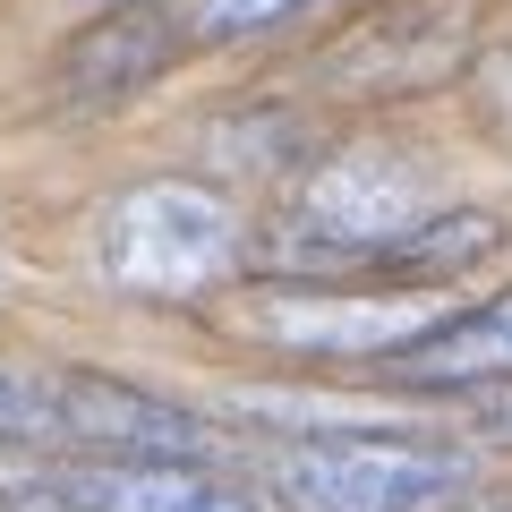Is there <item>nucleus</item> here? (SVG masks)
<instances>
[{
  "mask_svg": "<svg viewBox=\"0 0 512 512\" xmlns=\"http://www.w3.org/2000/svg\"><path fill=\"white\" fill-rule=\"evenodd\" d=\"M248 265V222L214 180H137L94 214V274L120 299H205Z\"/></svg>",
  "mask_w": 512,
  "mask_h": 512,
  "instance_id": "1",
  "label": "nucleus"
},
{
  "mask_svg": "<svg viewBox=\"0 0 512 512\" xmlns=\"http://www.w3.org/2000/svg\"><path fill=\"white\" fill-rule=\"evenodd\" d=\"M427 214V171L393 146H342L299 180L282 222L265 231V265L282 282H359L367 256L393 248Z\"/></svg>",
  "mask_w": 512,
  "mask_h": 512,
  "instance_id": "2",
  "label": "nucleus"
},
{
  "mask_svg": "<svg viewBox=\"0 0 512 512\" xmlns=\"http://www.w3.org/2000/svg\"><path fill=\"white\" fill-rule=\"evenodd\" d=\"M265 478L291 512H436L470 495V453L427 436H367V427H316L265 453Z\"/></svg>",
  "mask_w": 512,
  "mask_h": 512,
  "instance_id": "3",
  "label": "nucleus"
},
{
  "mask_svg": "<svg viewBox=\"0 0 512 512\" xmlns=\"http://www.w3.org/2000/svg\"><path fill=\"white\" fill-rule=\"evenodd\" d=\"M444 316L436 291H333V282H282V291L248 299V325L291 359H393Z\"/></svg>",
  "mask_w": 512,
  "mask_h": 512,
  "instance_id": "4",
  "label": "nucleus"
},
{
  "mask_svg": "<svg viewBox=\"0 0 512 512\" xmlns=\"http://www.w3.org/2000/svg\"><path fill=\"white\" fill-rule=\"evenodd\" d=\"M43 384H52V410H60V444H77V453H111V461H214L222 453V436L197 410L163 402L128 376L60 367Z\"/></svg>",
  "mask_w": 512,
  "mask_h": 512,
  "instance_id": "5",
  "label": "nucleus"
},
{
  "mask_svg": "<svg viewBox=\"0 0 512 512\" xmlns=\"http://www.w3.org/2000/svg\"><path fill=\"white\" fill-rule=\"evenodd\" d=\"M461 60H470V0H402V9L350 26L342 43H325L316 77L333 94H419L453 77Z\"/></svg>",
  "mask_w": 512,
  "mask_h": 512,
  "instance_id": "6",
  "label": "nucleus"
},
{
  "mask_svg": "<svg viewBox=\"0 0 512 512\" xmlns=\"http://www.w3.org/2000/svg\"><path fill=\"white\" fill-rule=\"evenodd\" d=\"M180 43H188L180 0H111L103 18L60 52V103H77V111L128 103V94H146L171 69Z\"/></svg>",
  "mask_w": 512,
  "mask_h": 512,
  "instance_id": "7",
  "label": "nucleus"
},
{
  "mask_svg": "<svg viewBox=\"0 0 512 512\" xmlns=\"http://www.w3.org/2000/svg\"><path fill=\"white\" fill-rule=\"evenodd\" d=\"M384 376L402 393H487L512 384V291L478 299V308H444L419 342L384 359Z\"/></svg>",
  "mask_w": 512,
  "mask_h": 512,
  "instance_id": "8",
  "label": "nucleus"
},
{
  "mask_svg": "<svg viewBox=\"0 0 512 512\" xmlns=\"http://www.w3.org/2000/svg\"><path fill=\"white\" fill-rule=\"evenodd\" d=\"M77 512H265L239 478H214L205 461H111L94 453L86 470H60Z\"/></svg>",
  "mask_w": 512,
  "mask_h": 512,
  "instance_id": "9",
  "label": "nucleus"
},
{
  "mask_svg": "<svg viewBox=\"0 0 512 512\" xmlns=\"http://www.w3.org/2000/svg\"><path fill=\"white\" fill-rule=\"evenodd\" d=\"M495 248H504V214H487V205H427V214L410 222L393 248L367 256V274H359V282H393V291H444V282L478 274Z\"/></svg>",
  "mask_w": 512,
  "mask_h": 512,
  "instance_id": "10",
  "label": "nucleus"
},
{
  "mask_svg": "<svg viewBox=\"0 0 512 512\" xmlns=\"http://www.w3.org/2000/svg\"><path fill=\"white\" fill-rule=\"evenodd\" d=\"M205 146L214 154H231V163H248L256 180H282V171L308 154V137H299V120L291 111H231V120H214L205 128Z\"/></svg>",
  "mask_w": 512,
  "mask_h": 512,
  "instance_id": "11",
  "label": "nucleus"
},
{
  "mask_svg": "<svg viewBox=\"0 0 512 512\" xmlns=\"http://www.w3.org/2000/svg\"><path fill=\"white\" fill-rule=\"evenodd\" d=\"M308 9H325V0H180V26L188 43H248V35L308 18Z\"/></svg>",
  "mask_w": 512,
  "mask_h": 512,
  "instance_id": "12",
  "label": "nucleus"
},
{
  "mask_svg": "<svg viewBox=\"0 0 512 512\" xmlns=\"http://www.w3.org/2000/svg\"><path fill=\"white\" fill-rule=\"evenodd\" d=\"M0 444H60V410H52V384L18 376L0 359Z\"/></svg>",
  "mask_w": 512,
  "mask_h": 512,
  "instance_id": "13",
  "label": "nucleus"
},
{
  "mask_svg": "<svg viewBox=\"0 0 512 512\" xmlns=\"http://www.w3.org/2000/svg\"><path fill=\"white\" fill-rule=\"evenodd\" d=\"M0 512H77V495L60 478H18V487H0Z\"/></svg>",
  "mask_w": 512,
  "mask_h": 512,
  "instance_id": "14",
  "label": "nucleus"
},
{
  "mask_svg": "<svg viewBox=\"0 0 512 512\" xmlns=\"http://www.w3.org/2000/svg\"><path fill=\"white\" fill-rule=\"evenodd\" d=\"M478 436L512 444V393H504V384H487V410H478Z\"/></svg>",
  "mask_w": 512,
  "mask_h": 512,
  "instance_id": "15",
  "label": "nucleus"
},
{
  "mask_svg": "<svg viewBox=\"0 0 512 512\" xmlns=\"http://www.w3.org/2000/svg\"><path fill=\"white\" fill-rule=\"evenodd\" d=\"M470 512H512V504H504V495H495V504H470Z\"/></svg>",
  "mask_w": 512,
  "mask_h": 512,
  "instance_id": "16",
  "label": "nucleus"
}]
</instances>
